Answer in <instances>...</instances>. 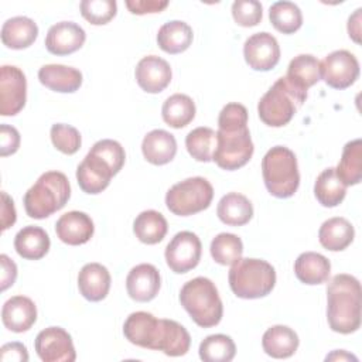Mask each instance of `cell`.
<instances>
[{
    "instance_id": "cell-1",
    "label": "cell",
    "mask_w": 362,
    "mask_h": 362,
    "mask_svg": "<svg viewBox=\"0 0 362 362\" xmlns=\"http://www.w3.org/2000/svg\"><path fill=\"white\" fill-rule=\"evenodd\" d=\"M362 291L356 277L335 274L327 287V320L332 331L352 334L361 327Z\"/></svg>"
},
{
    "instance_id": "cell-2",
    "label": "cell",
    "mask_w": 362,
    "mask_h": 362,
    "mask_svg": "<svg viewBox=\"0 0 362 362\" xmlns=\"http://www.w3.org/2000/svg\"><path fill=\"white\" fill-rule=\"evenodd\" d=\"M71 197V185L61 171H47L24 195V208L30 218L44 219L62 209Z\"/></svg>"
},
{
    "instance_id": "cell-3",
    "label": "cell",
    "mask_w": 362,
    "mask_h": 362,
    "mask_svg": "<svg viewBox=\"0 0 362 362\" xmlns=\"http://www.w3.org/2000/svg\"><path fill=\"white\" fill-rule=\"evenodd\" d=\"M180 303L192 321L202 328L215 327L222 320V300L215 283L206 277H195L187 281L181 287Z\"/></svg>"
},
{
    "instance_id": "cell-4",
    "label": "cell",
    "mask_w": 362,
    "mask_h": 362,
    "mask_svg": "<svg viewBox=\"0 0 362 362\" xmlns=\"http://www.w3.org/2000/svg\"><path fill=\"white\" fill-rule=\"evenodd\" d=\"M307 99V90L291 83L286 76L279 78L260 98L257 113L260 120L270 127L287 124Z\"/></svg>"
},
{
    "instance_id": "cell-5",
    "label": "cell",
    "mask_w": 362,
    "mask_h": 362,
    "mask_svg": "<svg viewBox=\"0 0 362 362\" xmlns=\"http://www.w3.org/2000/svg\"><path fill=\"white\" fill-rule=\"evenodd\" d=\"M229 286L239 298L253 300L266 297L276 284L274 267L262 259H239L232 264L228 274Z\"/></svg>"
},
{
    "instance_id": "cell-6",
    "label": "cell",
    "mask_w": 362,
    "mask_h": 362,
    "mask_svg": "<svg viewBox=\"0 0 362 362\" xmlns=\"http://www.w3.org/2000/svg\"><path fill=\"white\" fill-rule=\"evenodd\" d=\"M262 174L267 191L276 198H290L300 185L296 154L284 147H272L262 160Z\"/></svg>"
},
{
    "instance_id": "cell-7",
    "label": "cell",
    "mask_w": 362,
    "mask_h": 362,
    "mask_svg": "<svg viewBox=\"0 0 362 362\" xmlns=\"http://www.w3.org/2000/svg\"><path fill=\"white\" fill-rule=\"evenodd\" d=\"M214 198V188L204 177H191L174 184L165 194V205L178 216H189L206 209Z\"/></svg>"
},
{
    "instance_id": "cell-8",
    "label": "cell",
    "mask_w": 362,
    "mask_h": 362,
    "mask_svg": "<svg viewBox=\"0 0 362 362\" xmlns=\"http://www.w3.org/2000/svg\"><path fill=\"white\" fill-rule=\"evenodd\" d=\"M255 146L247 126L239 129H218L216 148L212 161L222 170L233 171L243 167L253 156Z\"/></svg>"
},
{
    "instance_id": "cell-9",
    "label": "cell",
    "mask_w": 362,
    "mask_h": 362,
    "mask_svg": "<svg viewBox=\"0 0 362 362\" xmlns=\"http://www.w3.org/2000/svg\"><path fill=\"white\" fill-rule=\"evenodd\" d=\"M201 253L202 245L199 238L189 230H181L168 242L164 256L167 266L174 273L182 274L198 266Z\"/></svg>"
},
{
    "instance_id": "cell-10",
    "label": "cell",
    "mask_w": 362,
    "mask_h": 362,
    "mask_svg": "<svg viewBox=\"0 0 362 362\" xmlns=\"http://www.w3.org/2000/svg\"><path fill=\"white\" fill-rule=\"evenodd\" d=\"M359 76V62L346 49H337L328 54L321 62V79L334 89H346Z\"/></svg>"
},
{
    "instance_id": "cell-11",
    "label": "cell",
    "mask_w": 362,
    "mask_h": 362,
    "mask_svg": "<svg viewBox=\"0 0 362 362\" xmlns=\"http://www.w3.org/2000/svg\"><path fill=\"white\" fill-rule=\"evenodd\" d=\"M27 79L24 72L14 65L0 68V115L14 116L25 105Z\"/></svg>"
},
{
    "instance_id": "cell-12",
    "label": "cell",
    "mask_w": 362,
    "mask_h": 362,
    "mask_svg": "<svg viewBox=\"0 0 362 362\" xmlns=\"http://www.w3.org/2000/svg\"><path fill=\"white\" fill-rule=\"evenodd\" d=\"M34 346L44 362H74L76 359L72 338L61 327H48L40 331Z\"/></svg>"
},
{
    "instance_id": "cell-13",
    "label": "cell",
    "mask_w": 362,
    "mask_h": 362,
    "mask_svg": "<svg viewBox=\"0 0 362 362\" xmlns=\"http://www.w3.org/2000/svg\"><path fill=\"white\" fill-rule=\"evenodd\" d=\"M243 57L252 69L266 72L279 64L280 45L270 33H256L245 41Z\"/></svg>"
},
{
    "instance_id": "cell-14",
    "label": "cell",
    "mask_w": 362,
    "mask_h": 362,
    "mask_svg": "<svg viewBox=\"0 0 362 362\" xmlns=\"http://www.w3.org/2000/svg\"><path fill=\"white\" fill-rule=\"evenodd\" d=\"M113 175L116 174L112 165L90 150L76 168V180L81 189L92 195L106 189Z\"/></svg>"
},
{
    "instance_id": "cell-15",
    "label": "cell",
    "mask_w": 362,
    "mask_h": 362,
    "mask_svg": "<svg viewBox=\"0 0 362 362\" xmlns=\"http://www.w3.org/2000/svg\"><path fill=\"white\" fill-rule=\"evenodd\" d=\"M137 85L147 93H160L171 82L173 72L170 64L157 57L147 55L143 57L134 71Z\"/></svg>"
},
{
    "instance_id": "cell-16",
    "label": "cell",
    "mask_w": 362,
    "mask_h": 362,
    "mask_svg": "<svg viewBox=\"0 0 362 362\" xmlns=\"http://www.w3.org/2000/svg\"><path fill=\"white\" fill-rule=\"evenodd\" d=\"M161 277L156 266L141 263L134 266L126 277V290L132 300L147 303L156 298L160 291Z\"/></svg>"
},
{
    "instance_id": "cell-17",
    "label": "cell",
    "mask_w": 362,
    "mask_h": 362,
    "mask_svg": "<svg viewBox=\"0 0 362 362\" xmlns=\"http://www.w3.org/2000/svg\"><path fill=\"white\" fill-rule=\"evenodd\" d=\"M86 40L85 30L74 21H59L49 27L45 48L54 55H69L78 51Z\"/></svg>"
},
{
    "instance_id": "cell-18",
    "label": "cell",
    "mask_w": 362,
    "mask_h": 362,
    "mask_svg": "<svg viewBox=\"0 0 362 362\" xmlns=\"http://www.w3.org/2000/svg\"><path fill=\"white\" fill-rule=\"evenodd\" d=\"M158 331L160 320L147 311L132 313L123 324V334L126 339L133 345L146 349H156Z\"/></svg>"
},
{
    "instance_id": "cell-19",
    "label": "cell",
    "mask_w": 362,
    "mask_h": 362,
    "mask_svg": "<svg viewBox=\"0 0 362 362\" xmlns=\"http://www.w3.org/2000/svg\"><path fill=\"white\" fill-rule=\"evenodd\" d=\"M55 232L61 242L78 246L90 240L95 232L90 216L81 211H69L59 216L55 223Z\"/></svg>"
},
{
    "instance_id": "cell-20",
    "label": "cell",
    "mask_w": 362,
    "mask_h": 362,
    "mask_svg": "<svg viewBox=\"0 0 362 362\" xmlns=\"http://www.w3.org/2000/svg\"><path fill=\"white\" fill-rule=\"evenodd\" d=\"M1 321L13 332H25L37 321V307L31 298L14 296L3 304Z\"/></svg>"
},
{
    "instance_id": "cell-21",
    "label": "cell",
    "mask_w": 362,
    "mask_h": 362,
    "mask_svg": "<svg viewBox=\"0 0 362 362\" xmlns=\"http://www.w3.org/2000/svg\"><path fill=\"white\" fill-rule=\"evenodd\" d=\"M78 288L88 301H100L106 298L110 288V273L100 263L85 264L78 274Z\"/></svg>"
},
{
    "instance_id": "cell-22",
    "label": "cell",
    "mask_w": 362,
    "mask_h": 362,
    "mask_svg": "<svg viewBox=\"0 0 362 362\" xmlns=\"http://www.w3.org/2000/svg\"><path fill=\"white\" fill-rule=\"evenodd\" d=\"M38 79L45 88L59 93H72L82 85L81 71L61 64H48L41 66L38 71Z\"/></svg>"
},
{
    "instance_id": "cell-23",
    "label": "cell",
    "mask_w": 362,
    "mask_h": 362,
    "mask_svg": "<svg viewBox=\"0 0 362 362\" xmlns=\"http://www.w3.org/2000/svg\"><path fill=\"white\" fill-rule=\"evenodd\" d=\"M141 151L150 164L164 165L175 157L177 140L170 132L154 129L144 136L141 141Z\"/></svg>"
},
{
    "instance_id": "cell-24",
    "label": "cell",
    "mask_w": 362,
    "mask_h": 362,
    "mask_svg": "<svg viewBox=\"0 0 362 362\" xmlns=\"http://www.w3.org/2000/svg\"><path fill=\"white\" fill-rule=\"evenodd\" d=\"M191 337L188 331L174 320L161 318L154 351H163L167 356H182L188 352Z\"/></svg>"
},
{
    "instance_id": "cell-25",
    "label": "cell",
    "mask_w": 362,
    "mask_h": 362,
    "mask_svg": "<svg viewBox=\"0 0 362 362\" xmlns=\"http://www.w3.org/2000/svg\"><path fill=\"white\" fill-rule=\"evenodd\" d=\"M300 344L298 335L287 325H273L262 337L263 351L276 359H284L294 355Z\"/></svg>"
},
{
    "instance_id": "cell-26",
    "label": "cell",
    "mask_w": 362,
    "mask_h": 362,
    "mask_svg": "<svg viewBox=\"0 0 362 362\" xmlns=\"http://www.w3.org/2000/svg\"><path fill=\"white\" fill-rule=\"evenodd\" d=\"M38 37V27L34 20L17 16L6 20L1 27V42L11 49L28 48Z\"/></svg>"
},
{
    "instance_id": "cell-27",
    "label": "cell",
    "mask_w": 362,
    "mask_h": 362,
    "mask_svg": "<svg viewBox=\"0 0 362 362\" xmlns=\"http://www.w3.org/2000/svg\"><path fill=\"white\" fill-rule=\"evenodd\" d=\"M51 242L48 233L34 225L24 226L20 229L14 238V249L23 259L40 260L49 250Z\"/></svg>"
},
{
    "instance_id": "cell-28",
    "label": "cell",
    "mask_w": 362,
    "mask_h": 362,
    "mask_svg": "<svg viewBox=\"0 0 362 362\" xmlns=\"http://www.w3.org/2000/svg\"><path fill=\"white\" fill-rule=\"evenodd\" d=\"M355 236L352 223L342 218L334 216L322 222L318 230V240L322 247L331 252H341L346 249Z\"/></svg>"
},
{
    "instance_id": "cell-29",
    "label": "cell",
    "mask_w": 362,
    "mask_h": 362,
    "mask_svg": "<svg viewBox=\"0 0 362 362\" xmlns=\"http://www.w3.org/2000/svg\"><path fill=\"white\" fill-rule=\"evenodd\" d=\"M296 277L308 286L325 283L331 273L329 260L317 252H304L294 262Z\"/></svg>"
},
{
    "instance_id": "cell-30",
    "label": "cell",
    "mask_w": 362,
    "mask_h": 362,
    "mask_svg": "<svg viewBox=\"0 0 362 362\" xmlns=\"http://www.w3.org/2000/svg\"><path fill=\"white\" fill-rule=\"evenodd\" d=\"M192 28L181 20H171L163 24L157 33V44L167 54H180L192 44Z\"/></svg>"
},
{
    "instance_id": "cell-31",
    "label": "cell",
    "mask_w": 362,
    "mask_h": 362,
    "mask_svg": "<svg viewBox=\"0 0 362 362\" xmlns=\"http://www.w3.org/2000/svg\"><path fill=\"white\" fill-rule=\"evenodd\" d=\"M216 215L225 225L242 226L252 219L253 206L245 195L239 192H229L218 202Z\"/></svg>"
},
{
    "instance_id": "cell-32",
    "label": "cell",
    "mask_w": 362,
    "mask_h": 362,
    "mask_svg": "<svg viewBox=\"0 0 362 362\" xmlns=\"http://www.w3.org/2000/svg\"><path fill=\"white\" fill-rule=\"evenodd\" d=\"M286 78L307 90L321 79V62L311 54H300L290 61Z\"/></svg>"
},
{
    "instance_id": "cell-33",
    "label": "cell",
    "mask_w": 362,
    "mask_h": 362,
    "mask_svg": "<svg viewBox=\"0 0 362 362\" xmlns=\"http://www.w3.org/2000/svg\"><path fill=\"white\" fill-rule=\"evenodd\" d=\"M346 194V185L339 180L335 168L328 167L315 180L314 195L317 201L325 208L338 206Z\"/></svg>"
},
{
    "instance_id": "cell-34",
    "label": "cell",
    "mask_w": 362,
    "mask_h": 362,
    "mask_svg": "<svg viewBox=\"0 0 362 362\" xmlns=\"http://www.w3.org/2000/svg\"><path fill=\"white\" fill-rule=\"evenodd\" d=\"M168 230V225L163 214L154 209L140 212L133 222V232L136 238L146 245H156L161 242Z\"/></svg>"
},
{
    "instance_id": "cell-35",
    "label": "cell",
    "mask_w": 362,
    "mask_h": 362,
    "mask_svg": "<svg viewBox=\"0 0 362 362\" xmlns=\"http://www.w3.org/2000/svg\"><path fill=\"white\" fill-rule=\"evenodd\" d=\"M339 180L348 185H356L362 180V140L355 139L344 146L341 160L335 168Z\"/></svg>"
},
{
    "instance_id": "cell-36",
    "label": "cell",
    "mask_w": 362,
    "mask_h": 362,
    "mask_svg": "<svg viewBox=\"0 0 362 362\" xmlns=\"http://www.w3.org/2000/svg\"><path fill=\"white\" fill-rule=\"evenodd\" d=\"M195 110V103L188 95L174 93L164 100L161 116L168 126L182 129L194 120Z\"/></svg>"
},
{
    "instance_id": "cell-37",
    "label": "cell",
    "mask_w": 362,
    "mask_h": 362,
    "mask_svg": "<svg viewBox=\"0 0 362 362\" xmlns=\"http://www.w3.org/2000/svg\"><path fill=\"white\" fill-rule=\"evenodd\" d=\"M185 147L192 158L201 163H209L216 148V132L211 127H197L185 137Z\"/></svg>"
},
{
    "instance_id": "cell-38",
    "label": "cell",
    "mask_w": 362,
    "mask_h": 362,
    "mask_svg": "<svg viewBox=\"0 0 362 362\" xmlns=\"http://www.w3.org/2000/svg\"><path fill=\"white\" fill-rule=\"evenodd\" d=\"M269 18L272 25L283 34H293L303 24L301 10L291 1L273 3L269 8Z\"/></svg>"
},
{
    "instance_id": "cell-39",
    "label": "cell",
    "mask_w": 362,
    "mask_h": 362,
    "mask_svg": "<svg viewBox=\"0 0 362 362\" xmlns=\"http://www.w3.org/2000/svg\"><path fill=\"white\" fill-rule=\"evenodd\" d=\"M198 352L204 362H229L235 358L236 346L229 335L214 334L202 339Z\"/></svg>"
},
{
    "instance_id": "cell-40",
    "label": "cell",
    "mask_w": 362,
    "mask_h": 362,
    "mask_svg": "<svg viewBox=\"0 0 362 362\" xmlns=\"http://www.w3.org/2000/svg\"><path fill=\"white\" fill-rule=\"evenodd\" d=\"M211 256L222 266H232L236 263L243 253V243L239 236L233 233L222 232L216 235L211 242Z\"/></svg>"
},
{
    "instance_id": "cell-41",
    "label": "cell",
    "mask_w": 362,
    "mask_h": 362,
    "mask_svg": "<svg viewBox=\"0 0 362 362\" xmlns=\"http://www.w3.org/2000/svg\"><path fill=\"white\" fill-rule=\"evenodd\" d=\"M79 8L82 17L93 25L107 24L117 13L115 0H83Z\"/></svg>"
},
{
    "instance_id": "cell-42",
    "label": "cell",
    "mask_w": 362,
    "mask_h": 362,
    "mask_svg": "<svg viewBox=\"0 0 362 362\" xmlns=\"http://www.w3.org/2000/svg\"><path fill=\"white\" fill-rule=\"evenodd\" d=\"M49 136H51V141H52L54 147L58 151L68 154V156L75 154L79 150L81 143H82L79 132L74 126L65 124V123L52 124Z\"/></svg>"
},
{
    "instance_id": "cell-43",
    "label": "cell",
    "mask_w": 362,
    "mask_h": 362,
    "mask_svg": "<svg viewBox=\"0 0 362 362\" xmlns=\"http://www.w3.org/2000/svg\"><path fill=\"white\" fill-rule=\"evenodd\" d=\"M232 17L238 25L255 27L262 21L263 7L257 0H236L232 4Z\"/></svg>"
},
{
    "instance_id": "cell-44",
    "label": "cell",
    "mask_w": 362,
    "mask_h": 362,
    "mask_svg": "<svg viewBox=\"0 0 362 362\" xmlns=\"http://www.w3.org/2000/svg\"><path fill=\"white\" fill-rule=\"evenodd\" d=\"M90 151H93L98 156H100L102 158H105L112 165L115 174H117L122 170V167L124 165L126 153H124V148L122 147V144L116 140H112V139L99 140L92 146Z\"/></svg>"
},
{
    "instance_id": "cell-45",
    "label": "cell",
    "mask_w": 362,
    "mask_h": 362,
    "mask_svg": "<svg viewBox=\"0 0 362 362\" xmlns=\"http://www.w3.org/2000/svg\"><path fill=\"white\" fill-rule=\"evenodd\" d=\"M247 126V110L240 103H228L218 117V129H239Z\"/></svg>"
},
{
    "instance_id": "cell-46",
    "label": "cell",
    "mask_w": 362,
    "mask_h": 362,
    "mask_svg": "<svg viewBox=\"0 0 362 362\" xmlns=\"http://www.w3.org/2000/svg\"><path fill=\"white\" fill-rule=\"evenodd\" d=\"M20 147V133L8 124L0 126V156L7 157L14 154Z\"/></svg>"
},
{
    "instance_id": "cell-47",
    "label": "cell",
    "mask_w": 362,
    "mask_h": 362,
    "mask_svg": "<svg viewBox=\"0 0 362 362\" xmlns=\"http://www.w3.org/2000/svg\"><path fill=\"white\" fill-rule=\"evenodd\" d=\"M126 7L132 14L143 16L147 13H160L167 6L168 1H160V0H127Z\"/></svg>"
},
{
    "instance_id": "cell-48",
    "label": "cell",
    "mask_w": 362,
    "mask_h": 362,
    "mask_svg": "<svg viewBox=\"0 0 362 362\" xmlns=\"http://www.w3.org/2000/svg\"><path fill=\"white\" fill-rule=\"evenodd\" d=\"M0 359L3 362L16 361V362H27L28 361V352L25 345L21 342H8L4 344L0 349Z\"/></svg>"
},
{
    "instance_id": "cell-49",
    "label": "cell",
    "mask_w": 362,
    "mask_h": 362,
    "mask_svg": "<svg viewBox=\"0 0 362 362\" xmlns=\"http://www.w3.org/2000/svg\"><path fill=\"white\" fill-rule=\"evenodd\" d=\"M0 263H1V274H0L1 291H4L10 286H13L17 279V266L7 255L0 256Z\"/></svg>"
},
{
    "instance_id": "cell-50",
    "label": "cell",
    "mask_w": 362,
    "mask_h": 362,
    "mask_svg": "<svg viewBox=\"0 0 362 362\" xmlns=\"http://www.w3.org/2000/svg\"><path fill=\"white\" fill-rule=\"evenodd\" d=\"M17 212L14 208L13 199L7 195V192H1V230L8 229L16 223Z\"/></svg>"
},
{
    "instance_id": "cell-51",
    "label": "cell",
    "mask_w": 362,
    "mask_h": 362,
    "mask_svg": "<svg viewBox=\"0 0 362 362\" xmlns=\"http://www.w3.org/2000/svg\"><path fill=\"white\" fill-rule=\"evenodd\" d=\"M361 11L362 8H356L348 18V34L356 44L361 42Z\"/></svg>"
},
{
    "instance_id": "cell-52",
    "label": "cell",
    "mask_w": 362,
    "mask_h": 362,
    "mask_svg": "<svg viewBox=\"0 0 362 362\" xmlns=\"http://www.w3.org/2000/svg\"><path fill=\"white\" fill-rule=\"evenodd\" d=\"M349 359H352V361H358V358L356 356H354V355H351V354H348V352H345V351H334L332 354H329V355H327V358H325V361H349Z\"/></svg>"
}]
</instances>
